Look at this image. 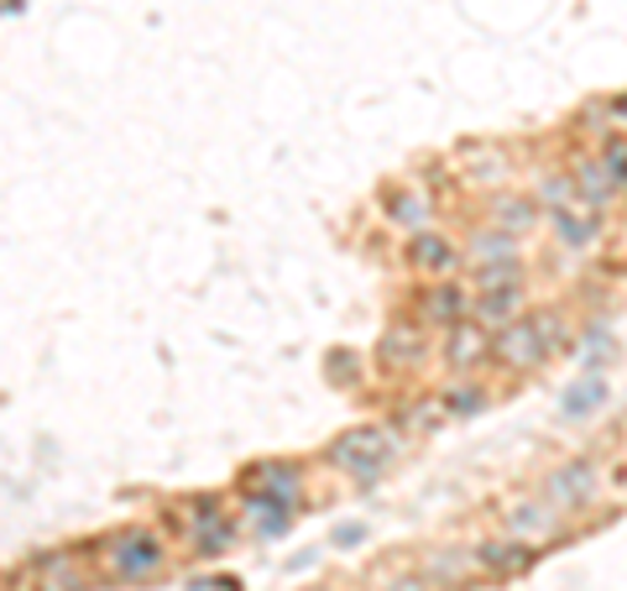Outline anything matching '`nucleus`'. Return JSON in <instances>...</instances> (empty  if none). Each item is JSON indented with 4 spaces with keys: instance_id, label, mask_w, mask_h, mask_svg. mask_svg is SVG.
I'll list each match as a JSON object with an SVG mask.
<instances>
[{
    "instance_id": "9",
    "label": "nucleus",
    "mask_w": 627,
    "mask_h": 591,
    "mask_svg": "<svg viewBox=\"0 0 627 591\" xmlns=\"http://www.w3.org/2000/svg\"><path fill=\"white\" fill-rule=\"evenodd\" d=\"M571 179H575V194H580V204L586 210H611V200L623 194V184L607 173V163H602V152H580V157H571Z\"/></svg>"
},
{
    "instance_id": "24",
    "label": "nucleus",
    "mask_w": 627,
    "mask_h": 591,
    "mask_svg": "<svg viewBox=\"0 0 627 591\" xmlns=\"http://www.w3.org/2000/svg\"><path fill=\"white\" fill-rule=\"evenodd\" d=\"M538 204H544V215H554V210H571L580 194H575V179L571 173H544L538 179V194H534Z\"/></svg>"
},
{
    "instance_id": "19",
    "label": "nucleus",
    "mask_w": 627,
    "mask_h": 591,
    "mask_svg": "<svg viewBox=\"0 0 627 591\" xmlns=\"http://www.w3.org/2000/svg\"><path fill=\"white\" fill-rule=\"evenodd\" d=\"M607 404V377H596V371H586V377H575L571 388H565V398H559V419H586V414H596V408Z\"/></svg>"
},
{
    "instance_id": "13",
    "label": "nucleus",
    "mask_w": 627,
    "mask_h": 591,
    "mask_svg": "<svg viewBox=\"0 0 627 591\" xmlns=\"http://www.w3.org/2000/svg\"><path fill=\"white\" fill-rule=\"evenodd\" d=\"M538 215H544V204H538L534 194H492V204H486V225H497L507 236L534 231Z\"/></svg>"
},
{
    "instance_id": "21",
    "label": "nucleus",
    "mask_w": 627,
    "mask_h": 591,
    "mask_svg": "<svg viewBox=\"0 0 627 591\" xmlns=\"http://www.w3.org/2000/svg\"><path fill=\"white\" fill-rule=\"evenodd\" d=\"M517 309H523V288H502V294H471V319H481L486 330L513 325Z\"/></svg>"
},
{
    "instance_id": "29",
    "label": "nucleus",
    "mask_w": 627,
    "mask_h": 591,
    "mask_svg": "<svg viewBox=\"0 0 627 591\" xmlns=\"http://www.w3.org/2000/svg\"><path fill=\"white\" fill-rule=\"evenodd\" d=\"M361 539H367L361 523H340V529H335V544H361Z\"/></svg>"
},
{
    "instance_id": "4",
    "label": "nucleus",
    "mask_w": 627,
    "mask_h": 591,
    "mask_svg": "<svg viewBox=\"0 0 627 591\" xmlns=\"http://www.w3.org/2000/svg\"><path fill=\"white\" fill-rule=\"evenodd\" d=\"M413 319L429 325V330H455L461 319H471V294H465L461 283H450V277L424 283V288L413 294Z\"/></svg>"
},
{
    "instance_id": "8",
    "label": "nucleus",
    "mask_w": 627,
    "mask_h": 591,
    "mask_svg": "<svg viewBox=\"0 0 627 591\" xmlns=\"http://www.w3.org/2000/svg\"><path fill=\"white\" fill-rule=\"evenodd\" d=\"M429 325H419V319H398V325H388L382 330V340H377V356H382V367L388 371H408L419 367L429 356Z\"/></svg>"
},
{
    "instance_id": "25",
    "label": "nucleus",
    "mask_w": 627,
    "mask_h": 591,
    "mask_svg": "<svg viewBox=\"0 0 627 591\" xmlns=\"http://www.w3.org/2000/svg\"><path fill=\"white\" fill-rule=\"evenodd\" d=\"M502 288H523V262H502V267H476V294H502Z\"/></svg>"
},
{
    "instance_id": "1",
    "label": "nucleus",
    "mask_w": 627,
    "mask_h": 591,
    "mask_svg": "<svg viewBox=\"0 0 627 591\" xmlns=\"http://www.w3.org/2000/svg\"><path fill=\"white\" fill-rule=\"evenodd\" d=\"M392 456H398V435L382 425H356L325 445V466L346 471V477H361V481L382 477L392 466Z\"/></svg>"
},
{
    "instance_id": "6",
    "label": "nucleus",
    "mask_w": 627,
    "mask_h": 591,
    "mask_svg": "<svg viewBox=\"0 0 627 591\" xmlns=\"http://www.w3.org/2000/svg\"><path fill=\"white\" fill-rule=\"evenodd\" d=\"M184 523H188V544H194V554H204V560L225 554L230 539H236V523H230V513L220 508V498H194Z\"/></svg>"
},
{
    "instance_id": "20",
    "label": "nucleus",
    "mask_w": 627,
    "mask_h": 591,
    "mask_svg": "<svg viewBox=\"0 0 627 591\" xmlns=\"http://www.w3.org/2000/svg\"><path fill=\"white\" fill-rule=\"evenodd\" d=\"M549 225H554V236L565 241V246H571V252H580V246H590V241L602 236V215H596V210H554L549 215Z\"/></svg>"
},
{
    "instance_id": "11",
    "label": "nucleus",
    "mask_w": 627,
    "mask_h": 591,
    "mask_svg": "<svg viewBox=\"0 0 627 591\" xmlns=\"http://www.w3.org/2000/svg\"><path fill=\"white\" fill-rule=\"evenodd\" d=\"M538 560V550L528 544V539H486V544H476V565L481 575H497V581H507V575H523L528 565Z\"/></svg>"
},
{
    "instance_id": "10",
    "label": "nucleus",
    "mask_w": 627,
    "mask_h": 591,
    "mask_svg": "<svg viewBox=\"0 0 627 591\" xmlns=\"http://www.w3.org/2000/svg\"><path fill=\"white\" fill-rule=\"evenodd\" d=\"M465 252H455V241L440 236V231H419V236H408V267L413 273H424V277H450L455 267H461Z\"/></svg>"
},
{
    "instance_id": "5",
    "label": "nucleus",
    "mask_w": 627,
    "mask_h": 591,
    "mask_svg": "<svg viewBox=\"0 0 627 591\" xmlns=\"http://www.w3.org/2000/svg\"><path fill=\"white\" fill-rule=\"evenodd\" d=\"M596 492H602V471H596V461H565V466H554L549 477H544V498H549L559 513L590 508Z\"/></svg>"
},
{
    "instance_id": "28",
    "label": "nucleus",
    "mask_w": 627,
    "mask_h": 591,
    "mask_svg": "<svg viewBox=\"0 0 627 591\" xmlns=\"http://www.w3.org/2000/svg\"><path fill=\"white\" fill-rule=\"evenodd\" d=\"M382 591H434V581H429L424 571H413V575H392V581H382Z\"/></svg>"
},
{
    "instance_id": "12",
    "label": "nucleus",
    "mask_w": 627,
    "mask_h": 591,
    "mask_svg": "<svg viewBox=\"0 0 627 591\" xmlns=\"http://www.w3.org/2000/svg\"><path fill=\"white\" fill-rule=\"evenodd\" d=\"M559 518L565 513H559L549 498H517L513 508H507V534L538 544V539H549L554 529H559Z\"/></svg>"
},
{
    "instance_id": "27",
    "label": "nucleus",
    "mask_w": 627,
    "mask_h": 591,
    "mask_svg": "<svg viewBox=\"0 0 627 591\" xmlns=\"http://www.w3.org/2000/svg\"><path fill=\"white\" fill-rule=\"evenodd\" d=\"M602 163H607V173L627 188V136H623V131H611V136H602Z\"/></svg>"
},
{
    "instance_id": "26",
    "label": "nucleus",
    "mask_w": 627,
    "mask_h": 591,
    "mask_svg": "<svg viewBox=\"0 0 627 591\" xmlns=\"http://www.w3.org/2000/svg\"><path fill=\"white\" fill-rule=\"evenodd\" d=\"M444 408H450V419H465V414H481L486 408V393L476 383H461V388L444 393Z\"/></svg>"
},
{
    "instance_id": "22",
    "label": "nucleus",
    "mask_w": 627,
    "mask_h": 591,
    "mask_svg": "<svg viewBox=\"0 0 627 591\" xmlns=\"http://www.w3.org/2000/svg\"><path fill=\"white\" fill-rule=\"evenodd\" d=\"M32 571L48 575L53 581V591H84V575L74 571V550H48L32 560Z\"/></svg>"
},
{
    "instance_id": "18",
    "label": "nucleus",
    "mask_w": 627,
    "mask_h": 591,
    "mask_svg": "<svg viewBox=\"0 0 627 591\" xmlns=\"http://www.w3.org/2000/svg\"><path fill=\"white\" fill-rule=\"evenodd\" d=\"M461 163H465V179H471V184H502V179L513 173L507 152L492 147V142H486V147H481V142H465V147H461Z\"/></svg>"
},
{
    "instance_id": "3",
    "label": "nucleus",
    "mask_w": 627,
    "mask_h": 591,
    "mask_svg": "<svg viewBox=\"0 0 627 591\" xmlns=\"http://www.w3.org/2000/svg\"><path fill=\"white\" fill-rule=\"evenodd\" d=\"M492 361L507 371H538L549 361V346H544L534 315H523V319H513V325L492 330Z\"/></svg>"
},
{
    "instance_id": "23",
    "label": "nucleus",
    "mask_w": 627,
    "mask_h": 591,
    "mask_svg": "<svg viewBox=\"0 0 627 591\" xmlns=\"http://www.w3.org/2000/svg\"><path fill=\"white\" fill-rule=\"evenodd\" d=\"M444 419H450V408H444L440 393H434V398H419V404H403V414H398V425H408L413 435H429V429H440Z\"/></svg>"
},
{
    "instance_id": "7",
    "label": "nucleus",
    "mask_w": 627,
    "mask_h": 591,
    "mask_svg": "<svg viewBox=\"0 0 627 591\" xmlns=\"http://www.w3.org/2000/svg\"><path fill=\"white\" fill-rule=\"evenodd\" d=\"M440 351H444V367L465 377V371H476L481 361H492V330H486L481 319H461L455 330H444Z\"/></svg>"
},
{
    "instance_id": "17",
    "label": "nucleus",
    "mask_w": 627,
    "mask_h": 591,
    "mask_svg": "<svg viewBox=\"0 0 627 591\" xmlns=\"http://www.w3.org/2000/svg\"><path fill=\"white\" fill-rule=\"evenodd\" d=\"M465 262L471 267H502V262H523L517 257V236L497 231V225H481L476 236L465 241Z\"/></svg>"
},
{
    "instance_id": "2",
    "label": "nucleus",
    "mask_w": 627,
    "mask_h": 591,
    "mask_svg": "<svg viewBox=\"0 0 627 591\" xmlns=\"http://www.w3.org/2000/svg\"><path fill=\"white\" fill-rule=\"evenodd\" d=\"M100 560L115 581H147L167 565V544L152 529H115L100 539Z\"/></svg>"
},
{
    "instance_id": "16",
    "label": "nucleus",
    "mask_w": 627,
    "mask_h": 591,
    "mask_svg": "<svg viewBox=\"0 0 627 591\" xmlns=\"http://www.w3.org/2000/svg\"><path fill=\"white\" fill-rule=\"evenodd\" d=\"M429 215H434V200H429L424 188L403 184V188H392V194H388V221H392V225H403L408 236L429 231Z\"/></svg>"
},
{
    "instance_id": "15",
    "label": "nucleus",
    "mask_w": 627,
    "mask_h": 591,
    "mask_svg": "<svg viewBox=\"0 0 627 591\" xmlns=\"http://www.w3.org/2000/svg\"><path fill=\"white\" fill-rule=\"evenodd\" d=\"M298 487H304V477H298V466H288V461H261L257 471L246 477V492L277 498V502H288V508H298Z\"/></svg>"
},
{
    "instance_id": "30",
    "label": "nucleus",
    "mask_w": 627,
    "mask_h": 591,
    "mask_svg": "<svg viewBox=\"0 0 627 591\" xmlns=\"http://www.w3.org/2000/svg\"><path fill=\"white\" fill-rule=\"evenodd\" d=\"M611 115H627V94H623V100H617V105H611Z\"/></svg>"
},
{
    "instance_id": "14",
    "label": "nucleus",
    "mask_w": 627,
    "mask_h": 591,
    "mask_svg": "<svg viewBox=\"0 0 627 591\" xmlns=\"http://www.w3.org/2000/svg\"><path fill=\"white\" fill-rule=\"evenodd\" d=\"M419 571L434 581V591H444V587H461L465 575H476L481 565H476V550L444 544V550H429V554H424V565H419Z\"/></svg>"
}]
</instances>
